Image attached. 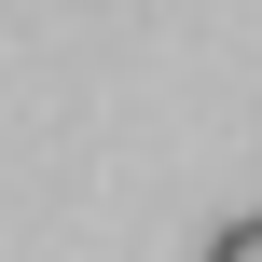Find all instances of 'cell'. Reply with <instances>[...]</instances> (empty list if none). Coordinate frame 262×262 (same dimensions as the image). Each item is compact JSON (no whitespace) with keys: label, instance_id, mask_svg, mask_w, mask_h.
Here are the masks:
<instances>
[{"label":"cell","instance_id":"1","mask_svg":"<svg viewBox=\"0 0 262 262\" xmlns=\"http://www.w3.org/2000/svg\"><path fill=\"white\" fill-rule=\"evenodd\" d=\"M207 262H262V221H221V235H207Z\"/></svg>","mask_w":262,"mask_h":262}]
</instances>
